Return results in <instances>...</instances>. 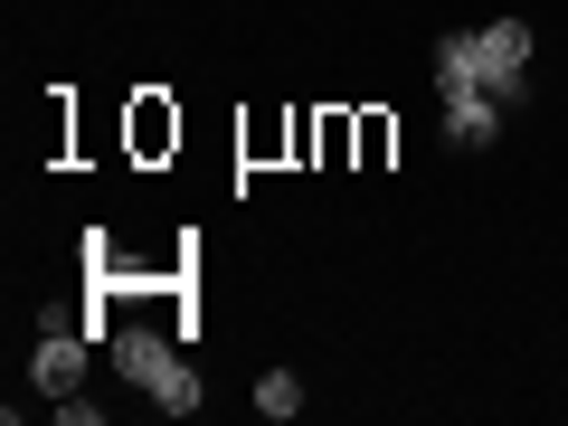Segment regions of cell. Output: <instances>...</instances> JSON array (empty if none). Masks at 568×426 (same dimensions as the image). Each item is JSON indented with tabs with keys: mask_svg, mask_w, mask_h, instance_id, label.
Here are the masks:
<instances>
[{
	"mask_svg": "<svg viewBox=\"0 0 568 426\" xmlns=\"http://www.w3.org/2000/svg\"><path fill=\"white\" fill-rule=\"evenodd\" d=\"M104 351H114V369H123L152 407H162V417H200V407H209L200 361H190L181 342H162L152 323H114V342H104Z\"/></svg>",
	"mask_w": 568,
	"mask_h": 426,
	"instance_id": "cell-2",
	"label": "cell"
},
{
	"mask_svg": "<svg viewBox=\"0 0 568 426\" xmlns=\"http://www.w3.org/2000/svg\"><path fill=\"white\" fill-rule=\"evenodd\" d=\"M503 114L511 104H493V95H446V142L455 152H484V142L503 133Z\"/></svg>",
	"mask_w": 568,
	"mask_h": 426,
	"instance_id": "cell-4",
	"label": "cell"
},
{
	"mask_svg": "<svg viewBox=\"0 0 568 426\" xmlns=\"http://www.w3.org/2000/svg\"><path fill=\"white\" fill-rule=\"evenodd\" d=\"M85 351H95L85 313H39V351H29V388H39V398H77V388H85Z\"/></svg>",
	"mask_w": 568,
	"mask_h": 426,
	"instance_id": "cell-3",
	"label": "cell"
},
{
	"mask_svg": "<svg viewBox=\"0 0 568 426\" xmlns=\"http://www.w3.org/2000/svg\"><path fill=\"white\" fill-rule=\"evenodd\" d=\"M436 95L530 104V20H484V29L436 39Z\"/></svg>",
	"mask_w": 568,
	"mask_h": 426,
	"instance_id": "cell-1",
	"label": "cell"
},
{
	"mask_svg": "<svg viewBox=\"0 0 568 426\" xmlns=\"http://www.w3.org/2000/svg\"><path fill=\"white\" fill-rule=\"evenodd\" d=\"M256 417L294 426V417H304V379H294V369H265V379H256Z\"/></svg>",
	"mask_w": 568,
	"mask_h": 426,
	"instance_id": "cell-5",
	"label": "cell"
}]
</instances>
